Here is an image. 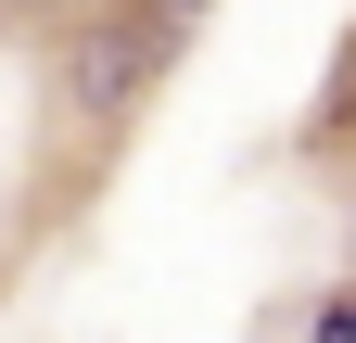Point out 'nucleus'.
<instances>
[{"label": "nucleus", "instance_id": "f257e3e1", "mask_svg": "<svg viewBox=\"0 0 356 343\" xmlns=\"http://www.w3.org/2000/svg\"><path fill=\"white\" fill-rule=\"evenodd\" d=\"M165 76H178V26L140 13V0H89V13L51 38V102H64L76 127H102V140L165 90Z\"/></svg>", "mask_w": 356, "mask_h": 343}, {"label": "nucleus", "instance_id": "7ed1b4c3", "mask_svg": "<svg viewBox=\"0 0 356 343\" xmlns=\"http://www.w3.org/2000/svg\"><path fill=\"white\" fill-rule=\"evenodd\" d=\"M140 13H165V26H178V38H191V26H204V13H216V0H140Z\"/></svg>", "mask_w": 356, "mask_h": 343}, {"label": "nucleus", "instance_id": "f03ea898", "mask_svg": "<svg viewBox=\"0 0 356 343\" xmlns=\"http://www.w3.org/2000/svg\"><path fill=\"white\" fill-rule=\"evenodd\" d=\"M305 343H356V280H343V292H318V318H305Z\"/></svg>", "mask_w": 356, "mask_h": 343}]
</instances>
